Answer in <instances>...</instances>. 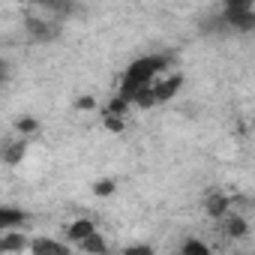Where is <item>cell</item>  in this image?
<instances>
[{"mask_svg":"<svg viewBox=\"0 0 255 255\" xmlns=\"http://www.w3.org/2000/svg\"><path fill=\"white\" fill-rule=\"evenodd\" d=\"M30 3H42V0H30Z\"/></svg>","mask_w":255,"mask_h":255,"instance_id":"obj_18","label":"cell"},{"mask_svg":"<svg viewBox=\"0 0 255 255\" xmlns=\"http://www.w3.org/2000/svg\"><path fill=\"white\" fill-rule=\"evenodd\" d=\"M15 129H18V135H30V132L39 129V123H36L33 117H21V120L15 123Z\"/></svg>","mask_w":255,"mask_h":255,"instance_id":"obj_12","label":"cell"},{"mask_svg":"<svg viewBox=\"0 0 255 255\" xmlns=\"http://www.w3.org/2000/svg\"><path fill=\"white\" fill-rule=\"evenodd\" d=\"M24 150H27V141H24V138H18V141H9L3 150H0V159H3V162H9V165H15V162H21V159H24Z\"/></svg>","mask_w":255,"mask_h":255,"instance_id":"obj_6","label":"cell"},{"mask_svg":"<svg viewBox=\"0 0 255 255\" xmlns=\"http://www.w3.org/2000/svg\"><path fill=\"white\" fill-rule=\"evenodd\" d=\"M3 81H6V63L0 60V84H3Z\"/></svg>","mask_w":255,"mask_h":255,"instance_id":"obj_17","label":"cell"},{"mask_svg":"<svg viewBox=\"0 0 255 255\" xmlns=\"http://www.w3.org/2000/svg\"><path fill=\"white\" fill-rule=\"evenodd\" d=\"M171 66V57L168 54H150V57H138L129 69H126V75H123V81H120V96H126V99H132V93L138 90V87H144V84H150L159 72H165Z\"/></svg>","mask_w":255,"mask_h":255,"instance_id":"obj_1","label":"cell"},{"mask_svg":"<svg viewBox=\"0 0 255 255\" xmlns=\"http://www.w3.org/2000/svg\"><path fill=\"white\" fill-rule=\"evenodd\" d=\"M18 249H27V240L21 231H15V228L0 231V252H18Z\"/></svg>","mask_w":255,"mask_h":255,"instance_id":"obj_4","label":"cell"},{"mask_svg":"<svg viewBox=\"0 0 255 255\" xmlns=\"http://www.w3.org/2000/svg\"><path fill=\"white\" fill-rule=\"evenodd\" d=\"M93 105H96V102H93L90 96H81V99L75 102V108H93Z\"/></svg>","mask_w":255,"mask_h":255,"instance_id":"obj_16","label":"cell"},{"mask_svg":"<svg viewBox=\"0 0 255 255\" xmlns=\"http://www.w3.org/2000/svg\"><path fill=\"white\" fill-rule=\"evenodd\" d=\"M75 246H78L81 252H96V255H102V252H108V246H105V240L99 237V231H90V234H87L84 240H78Z\"/></svg>","mask_w":255,"mask_h":255,"instance_id":"obj_8","label":"cell"},{"mask_svg":"<svg viewBox=\"0 0 255 255\" xmlns=\"http://www.w3.org/2000/svg\"><path fill=\"white\" fill-rule=\"evenodd\" d=\"M243 9H255V0H225V12H243Z\"/></svg>","mask_w":255,"mask_h":255,"instance_id":"obj_11","label":"cell"},{"mask_svg":"<svg viewBox=\"0 0 255 255\" xmlns=\"http://www.w3.org/2000/svg\"><path fill=\"white\" fill-rule=\"evenodd\" d=\"M102 120H105V126L111 132H123V117H111V114H102Z\"/></svg>","mask_w":255,"mask_h":255,"instance_id":"obj_15","label":"cell"},{"mask_svg":"<svg viewBox=\"0 0 255 255\" xmlns=\"http://www.w3.org/2000/svg\"><path fill=\"white\" fill-rule=\"evenodd\" d=\"M129 111H132V102L126 99V96H120V93H117V96L105 105V111H102V114H111V117H123V120H126V114H129Z\"/></svg>","mask_w":255,"mask_h":255,"instance_id":"obj_9","label":"cell"},{"mask_svg":"<svg viewBox=\"0 0 255 255\" xmlns=\"http://www.w3.org/2000/svg\"><path fill=\"white\" fill-rule=\"evenodd\" d=\"M24 222V213L15 210V207H0V231H6V228H18Z\"/></svg>","mask_w":255,"mask_h":255,"instance_id":"obj_10","label":"cell"},{"mask_svg":"<svg viewBox=\"0 0 255 255\" xmlns=\"http://www.w3.org/2000/svg\"><path fill=\"white\" fill-rule=\"evenodd\" d=\"M90 231H96V225H93L90 219H75V222L66 228V237H69L72 243H78V240H84Z\"/></svg>","mask_w":255,"mask_h":255,"instance_id":"obj_7","label":"cell"},{"mask_svg":"<svg viewBox=\"0 0 255 255\" xmlns=\"http://www.w3.org/2000/svg\"><path fill=\"white\" fill-rule=\"evenodd\" d=\"M93 192H96L99 198H105V195H111V192H114V180H108V177H105V180H99V183L93 186Z\"/></svg>","mask_w":255,"mask_h":255,"instance_id":"obj_13","label":"cell"},{"mask_svg":"<svg viewBox=\"0 0 255 255\" xmlns=\"http://www.w3.org/2000/svg\"><path fill=\"white\" fill-rule=\"evenodd\" d=\"M183 252H201V255H207L210 246H207V243H198V240H186V243H183Z\"/></svg>","mask_w":255,"mask_h":255,"instance_id":"obj_14","label":"cell"},{"mask_svg":"<svg viewBox=\"0 0 255 255\" xmlns=\"http://www.w3.org/2000/svg\"><path fill=\"white\" fill-rule=\"evenodd\" d=\"M204 210H207V216L219 219L225 210H231V195H225V192H210V195L204 198Z\"/></svg>","mask_w":255,"mask_h":255,"instance_id":"obj_3","label":"cell"},{"mask_svg":"<svg viewBox=\"0 0 255 255\" xmlns=\"http://www.w3.org/2000/svg\"><path fill=\"white\" fill-rule=\"evenodd\" d=\"M27 33L33 36V39H39V42H51V39H57V33H60V21L57 18H51V15H27Z\"/></svg>","mask_w":255,"mask_h":255,"instance_id":"obj_2","label":"cell"},{"mask_svg":"<svg viewBox=\"0 0 255 255\" xmlns=\"http://www.w3.org/2000/svg\"><path fill=\"white\" fill-rule=\"evenodd\" d=\"M36 255H66L69 252V246L66 243H57V240H48V237H39V240H33V243H27Z\"/></svg>","mask_w":255,"mask_h":255,"instance_id":"obj_5","label":"cell"}]
</instances>
